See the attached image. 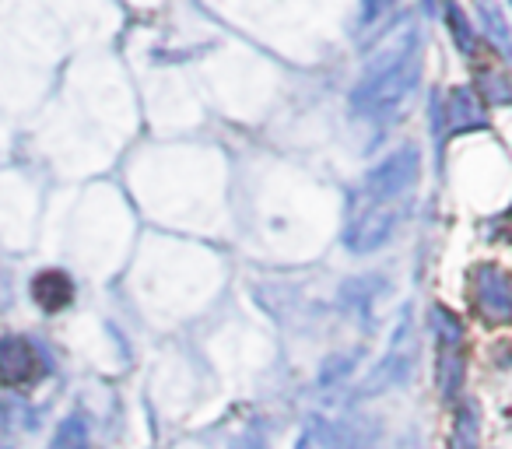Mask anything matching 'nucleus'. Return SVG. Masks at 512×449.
I'll return each mask as SVG.
<instances>
[{"mask_svg": "<svg viewBox=\"0 0 512 449\" xmlns=\"http://www.w3.org/2000/svg\"><path fill=\"white\" fill-rule=\"evenodd\" d=\"M442 116L449 120V130H474V127H484V106L481 99L474 95V88H453L449 92V106L446 109H435V127L442 123Z\"/></svg>", "mask_w": 512, "mask_h": 449, "instance_id": "423d86ee", "label": "nucleus"}, {"mask_svg": "<svg viewBox=\"0 0 512 449\" xmlns=\"http://www.w3.org/2000/svg\"><path fill=\"white\" fill-rule=\"evenodd\" d=\"M53 449H88V425L85 418H67L64 425H60L57 439H53Z\"/></svg>", "mask_w": 512, "mask_h": 449, "instance_id": "2eb2a0df", "label": "nucleus"}, {"mask_svg": "<svg viewBox=\"0 0 512 449\" xmlns=\"http://www.w3.org/2000/svg\"><path fill=\"white\" fill-rule=\"evenodd\" d=\"M477 88L488 106H512V78L498 67H477Z\"/></svg>", "mask_w": 512, "mask_h": 449, "instance_id": "9b49d317", "label": "nucleus"}, {"mask_svg": "<svg viewBox=\"0 0 512 449\" xmlns=\"http://www.w3.org/2000/svg\"><path fill=\"white\" fill-rule=\"evenodd\" d=\"M232 449H271V446H267V435L260 432V428H246V432L232 442Z\"/></svg>", "mask_w": 512, "mask_h": 449, "instance_id": "dca6fc26", "label": "nucleus"}, {"mask_svg": "<svg viewBox=\"0 0 512 449\" xmlns=\"http://www.w3.org/2000/svg\"><path fill=\"white\" fill-rule=\"evenodd\" d=\"M428 323H432V334H435V341H439V348H460V341H463L460 316L449 313L446 306H432V316H428Z\"/></svg>", "mask_w": 512, "mask_h": 449, "instance_id": "ddd939ff", "label": "nucleus"}, {"mask_svg": "<svg viewBox=\"0 0 512 449\" xmlns=\"http://www.w3.org/2000/svg\"><path fill=\"white\" fill-rule=\"evenodd\" d=\"M477 18H481V29H484V36H488V43H495V50L502 53L505 60H512V32H509V25H505L495 0H477Z\"/></svg>", "mask_w": 512, "mask_h": 449, "instance_id": "1a4fd4ad", "label": "nucleus"}, {"mask_svg": "<svg viewBox=\"0 0 512 449\" xmlns=\"http://www.w3.org/2000/svg\"><path fill=\"white\" fill-rule=\"evenodd\" d=\"M418 172H421V151L414 148V144H404V148L386 155L383 162L365 176V193H369L372 200H393L418 183Z\"/></svg>", "mask_w": 512, "mask_h": 449, "instance_id": "20e7f679", "label": "nucleus"}, {"mask_svg": "<svg viewBox=\"0 0 512 449\" xmlns=\"http://www.w3.org/2000/svg\"><path fill=\"white\" fill-rule=\"evenodd\" d=\"M397 218H400L397 211H369V214H362V218L351 221V229L344 232V246H348L351 253L379 250V246L393 236V229H397Z\"/></svg>", "mask_w": 512, "mask_h": 449, "instance_id": "39448f33", "label": "nucleus"}, {"mask_svg": "<svg viewBox=\"0 0 512 449\" xmlns=\"http://www.w3.org/2000/svg\"><path fill=\"white\" fill-rule=\"evenodd\" d=\"M393 4H397V0H362V18L365 22H379V18L386 15V11L393 8Z\"/></svg>", "mask_w": 512, "mask_h": 449, "instance_id": "f3484780", "label": "nucleus"}, {"mask_svg": "<svg viewBox=\"0 0 512 449\" xmlns=\"http://www.w3.org/2000/svg\"><path fill=\"white\" fill-rule=\"evenodd\" d=\"M435 383L446 400H453L463 386V355L460 348H439V365H435Z\"/></svg>", "mask_w": 512, "mask_h": 449, "instance_id": "9d476101", "label": "nucleus"}, {"mask_svg": "<svg viewBox=\"0 0 512 449\" xmlns=\"http://www.w3.org/2000/svg\"><path fill=\"white\" fill-rule=\"evenodd\" d=\"M32 295H36V302L46 309V313H57V309H64L67 302L74 299V285L67 274H57V271H46L39 274L36 281H32Z\"/></svg>", "mask_w": 512, "mask_h": 449, "instance_id": "6e6552de", "label": "nucleus"}, {"mask_svg": "<svg viewBox=\"0 0 512 449\" xmlns=\"http://www.w3.org/2000/svg\"><path fill=\"white\" fill-rule=\"evenodd\" d=\"M421 81V53H418V32L407 25L397 36L376 50L369 60V71L351 92V113L362 120H393L404 109V102L414 95Z\"/></svg>", "mask_w": 512, "mask_h": 449, "instance_id": "f257e3e1", "label": "nucleus"}, {"mask_svg": "<svg viewBox=\"0 0 512 449\" xmlns=\"http://www.w3.org/2000/svg\"><path fill=\"white\" fill-rule=\"evenodd\" d=\"M446 18H449V29H453L456 46L463 50V57H474V53H477V36H474L467 15L460 11V4H456V0H449V4H446Z\"/></svg>", "mask_w": 512, "mask_h": 449, "instance_id": "4468645a", "label": "nucleus"}, {"mask_svg": "<svg viewBox=\"0 0 512 449\" xmlns=\"http://www.w3.org/2000/svg\"><path fill=\"white\" fill-rule=\"evenodd\" d=\"M470 299L484 323H512V274L495 264H481L470 274Z\"/></svg>", "mask_w": 512, "mask_h": 449, "instance_id": "7ed1b4c3", "label": "nucleus"}, {"mask_svg": "<svg viewBox=\"0 0 512 449\" xmlns=\"http://www.w3.org/2000/svg\"><path fill=\"white\" fill-rule=\"evenodd\" d=\"M36 376V351L22 337H4L0 341V379L4 383H25Z\"/></svg>", "mask_w": 512, "mask_h": 449, "instance_id": "0eeeda50", "label": "nucleus"}, {"mask_svg": "<svg viewBox=\"0 0 512 449\" xmlns=\"http://www.w3.org/2000/svg\"><path fill=\"white\" fill-rule=\"evenodd\" d=\"M414 358H418V341H414L411 313H404V320H400L390 351H386L383 362L372 369V376L358 386V397H372V393H383V390H390V386H400L407 376H411Z\"/></svg>", "mask_w": 512, "mask_h": 449, "instance_id": "f03ea898", "label": "nucleus"}, {"mask_svg": "<svg viewBox=\"0 0 512 449\" xmlns=\"http://www.w3.org/2000/svg\"><path fill=\"white\" fill-rule=\"evenodd\" d=\"M453 449H481V418H477V404H463L456 411L453 421V439H449Z\"/></svg>", "mask_w": 512, "mask_h": 449, "instance_id": "f8f14e48", "label": "nucleus"}]
</instances>
